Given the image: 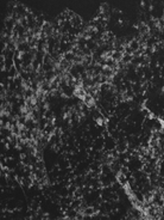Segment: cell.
<instances>
[{"mask_svg": "<svg viewBox=\"0 0 164 220\" xmlns=\"http://www.w3.org/2000/svg\"><path fill=\"white\" fill-rule=\"evenodd\" d=\"M7 76H9L10 79H14L16 77H18V76H19V72H18L17 67H16V66H12V67L7 71Z\"/></svg>", "mask_w": 164, "mask_h": 220, "instance_id": "3", "label": "cell"}, {"mask_svg": "<svg viewBox=\"0 0 164 220\" xmlns=\"http://www.w3.org/2000/svg\"><path fill=\"white\" fill-rule=\"evenodd\" d=\"M117 181H118L119 184H120L121 187H124V188L128 185V179H127L126 175H124V174H121V172H118V174H117Z\"/></svg>", "mask_w": 164, "mask_h": 220, "instance_id": "2", "label": "cell"}, {"mask_svg": "<svg viewBox=\"0 0 164 220\" xmlns=\"http://www.w3.org/2000/svg\"><path fill=\"white\" fill-rule=\"evenodd\" d=\"M122 56H124V53H121V52H113V54H112V59L115 61V62H120L121 60H122Z\"/></svg>", "mask_w": 164, "mask_h": 220, "instance_id": "4", "label": "cell"}, {"mask_svg": "<svg viewBox=\"0 0 164 220\" xmlns=\"http://www.w3.org/2000/svg\"><path fill=\"white\" fill-rule=\"evenodd\" d=\"M63 59H64V60H67V61H69V62H74L75 55H74L72 52H67V53H64V54H63Z\"/></svg>", "mask_w": 164, "mask_h": 220, "instance_id": "5", "label": "cell"}, {"mask_svg": "<svg viewBox=\"0 0 164 220\" xmlns=\"http://www.w3.org/2000/svg\"><path fill=\"white\" fill-rule=\"evenodd\" d=\"M128 46L131 47V49L133 50V53H135V52H137V50H138V49L140 48V44H139V42H138V41H136V40H133V41L131 42V43H130Z\"/></svg>", "mask_w": 164, "mask_h": 220, "instance_id": "6", "label": "cell"}, {"mask_svg": "<svg viewBox=\"0 0 164 220\" xmlns=\"http://www.w3.org/2000/svg\"><path fill=\"white\" fill-rule=\"evenodd\" d=\"M70 24H72V26H73V28L79 29V28H81V26H82L83 20H82V18H81L79 15H75V16H74V17L70 19Z\"/></svg>", "mask_w": 164, "mask_h": 220, "instance_id": "1", "label": "cell"}]
</instances>
